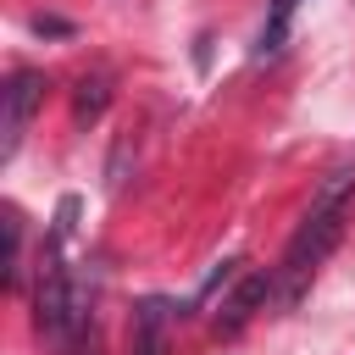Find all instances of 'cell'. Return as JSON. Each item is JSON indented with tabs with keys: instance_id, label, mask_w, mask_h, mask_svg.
I'll list each match as a JSON object with an SVG mask.
<instances>
[{
	"instance_id": "cell-4",
	"label": "cell",
	"mask_w": 355,
	"mask_h": 355,
	"mask_svg": "<svg viewBox=\"0 0 355 355\" xmlns=\"http://www.w3.org/2000/svg\"><path fill=\"white\" fill-rule=\"evenodd\" d=\"M172 349V305L161 294L133 305V355H166Z\"/></svg>"
},
{
	"instance_id": "cell-3",
	"label": "cell",
	"mask_w": 355,
	"mask_h": 355,
	"mask_svg": "<svg viewBox=\"0 0 355 355\" xmlns=\"http://www.w3.org/2000/svg\"><path fill=\"white\" fill-rule=\"evenodd\" d=\"M272 294H277V272H272V266H266V272H244V277L233 283V294L216 305V333L233 338V333H239V327H244Z\"/></svg>"
},
{
	"instance_id": "cell-6",
	"label": "cell",
	"mask_w": 355,
	"mask_h": 355,
	"mask_svg": "<svg viewBox=\"0 0 355 355\" xmlns=\"http://www.w3.org/2000/svg\"><path fill=\"white\" fill-rule=\"evenodd\" d=\"M105 100H111V78H105V72L83 78V83H78V105H72V111H78V122L100 116V111H105Z\"/></svg>"
},
{
	"instance_id": "cell-1",
	"label": "cell",
	"mask_w": 355,
	"mask_h": 355,
	"mask_svg": "<svg viewBox=\"0 0 355 355\" xmlns=\"http://www.w3.org/2000/svg\"><path fill=\"white\" fill-rule=\"evenodd\" d=\"M349 205H355V166H333V172L316 183V194H311V205H305V216H300L283 261L272 266L283 300H300V288H305V283L316 277V266L333 255V244L344 239Z\"/></svg>"
},
{
	"instance_id": "cell-5",
	"label": "cell",
	"mask_w": 355,
	"mask_h": 355,
	"mask_svg": "<svg viewBox=\"0 0 355 355\" xmlns=\"http://www.w3.org/2000/svg\"><path fill=\"white\" fill-rule=\"evenodd\" d=\"M294 11H300V0H272V11H266V28H261V55H277V50H283Z\"/></svg>"
},
{
	"instance_id": "cell-9",
	"label": "cell",
	"mask_w": 355,
	"mask_h": 355,
	"mask_svg": "<svg viewBox=\"0 0 355 355\" xmlns=\"http://www.w3.org/2000/svg\"><path fill=\"white\" fill-rule=\"evenodd\" d=\"M33 28H39V33H67V22H61V17H33Z\"/></svg>"
},
{
	"instance_id": "cell-8",
	"label": "cell",
	"mask_w": 355,
	"mask_h": 355,
	"mask_svg": "<svg viewBox=\"0 0 355 355\" xmlns=\"http://www.w3.org/2000/svg\"><path fill=\"white\" fill-rule=\"evenodd\" d=\"M67 349H72V355H100V333H94V322H89V327H83V333H78Z\"/></svg>"
},
{
	"instance_id": "cell-7",
	"label": "cell",
	"mask_w": 355,
	"mask_h": 355,
	"mask_svg": "<svg viewBox=\"0 0 355 355\" xmlns=\"http://www.w3.org/2000/svg\"><path fill=\"white\" fill-rule=\"evenodd\" d=\"M6 283H17L22 277V216L17 211H6Z\"/></svg>"
},
{
	"instance_id": "cell-2",
	"label": "cell",
	"mask_w": 355,
	"mask_h": 355,
	"mask_svg": "<svg viewBox=\"0 0 355 355\" xmlns=\"http://www.w3.org/2000/svg\"><path fill=\"white\" fill-rule=\"evenodd\" d=\"M39 100H44V72L17 67L6 78V89H0V161L17 155V144H22V133H28L33 111H39Z\"/></svg>"
}]
</instances>
